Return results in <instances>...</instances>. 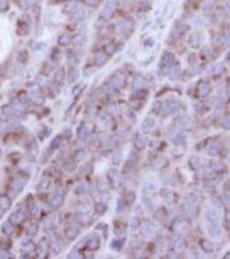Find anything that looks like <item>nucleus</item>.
Wrapping results in <instances>:
<instances>
[{
    "label": "nucleus",
    "mask_w": 230,
    "mask_h": 259,
    "mask_svg": "<svg viewBox=\"0 0 230 259\" xmlns=\"http://www.w3.org/2000/svg\"><path fill=\"white\" fill-rule=\"evenodd\" d=\"M210 165H211L212 169L215 170V171H221V169H223V165L219 161L212 160V161L210 162Z\"/></svg>",
    "instance_id": "23"
},
{
    "label": "nucleus",
    "mask_w": 230,
    "mask_h": 259,
    "mask_svg": "<svg viewBox=\"0 0 230 259\" xmlns=\"http://www.w3.org/2000/svg\"><path fill=\"white\" fill-rule=\"evenodd\" d=\"M202 42V37L199 34H193L189 39V43L192 47H198Z\"/></svg>",
    "instance_id": "11"
},
{
    "label": "nucleus",
    "mask_w": 230,
    "mask_h": 259,
    "mask_svg": "<svg viewBox=\"0 0 230 259\" xmlns=\"http://www.w3.org/2000/svg\"><path fill=\"white\" fill-rule=\"evenodd\" d=\"M166 164V161L164 158H157L156 159L155 161H153L152 163V167L155 169H160L165 167V165Z\"/></svg>",
    "instance_id": "18"
},
{
    "label": "nucleus",
    "mask_w": 230,
    "mask_h": 259,
    "mask_svg": "<svg viewBox=\"0 0 230 259\" xmlns=\"http://www.w3.org/2000/svg\"><path fill=\"white\" fill-rule=\"evenodd\" d=\"M39 187L41 189H48L50 187V181L48 180H43L39 183Z\"/></svg>",
    "instance_id": "34"
},
{
    "label": "nucleus",
    "mask_w": 230,
    "mask_h": 259,
    "mask_svg": "<svg viewBox=\"0 0 230 259\" xmlns=\"http://www.w3.org/2000/svg\"><path fill=\"white\" fill-rule=\"evenodd\" d=\"M120 155L119 154H116L114 156H113V159H112V163H113V164H115V165H118V164H119V163H120Z\"/></svg>",
    "instance_id": "41"
},
{
    "label": "nucleus",
    "mask_w": 230,
    "mask_h": 259,
    "mask_svg": "<svg viewBox=\"0 0 230 259\" xmlns=\"http://www.w3.org/2000/svg\"><path fill=\"white\" fill-rule=\"evenodd\" d=\"M174 59H175L174 58V54L172 53H170V52H167L163 55L160 61V68L164 72L166 73L170 70L172 62L174 61Z\"/></svg>",
    "instance_id": "2"
},
{
    "label": "nucleus",
    "mask_w": 230,
    "mask_h": 259,
    "mask_svg": "<svg viewBox=\"0 0 230 259\" xmlns=\"http://www.w3.org/2000/svg\"><path fill=\"white\" fill-rule=\"evenodd\" d=\"M65 168H66V169L68 171L72 172V171H74L76 169V163H75V161H73V160H68L66 162V163H65Z\"/></svg>",
    "instance_id": "22"
},
{
    "label": "nucleus",
    "mask_w": 230,
    "mask_h": 259,
    "mask_svg": "<svg viewBox=\"0 0 230 259\" xmlns=\"http://www.w3.org/2000/svg\"><path fill=\"white\" fill-rule=\"evenodd\" d=\"M91 132V129L88 125V124H81L80 127L77 130V136L78 138L80 140H85L86 138L88 137V135Z\"/></svg>",
    "instance_id": "3"
},
{
    "label": "nucleus",
    "mask_w": 230,
    "mask_h": 259,
    "mask_svg": "<svg viewBox=\"0 0 230 259\" xmlns=\"http://www.w3.org/2000/svg\"><path fill=\"white\" fill-rule=\"evenodd\" d=\"M199 92H200V94L201 95H207L209 93V86L208 83H202V84L199 86Z\"/></svg>",
    "instance_id": "17"
},
{
    "label": "nucleus",
    "mask_w": 230,
    "mask_h": 259,
    "mask_svg": "<svg viewBox=\"0 0 230 259\" xmlns=\"http://www.w3.org/2000/svg\"><path fill=\"white\" fill-rule=\"evenodd\" d=\"M49 245H50V249L53 250V252L55 254H60V252H61V250H62V249H61V246H60V244L56 241H51L50 242V243H49Z\"/></svg>",
    "instance_id": "20"
},
{
    "label": "nucleus",
    "mask_w": 230,
    "mask_h": 259,
    "mask_svg": "<svg viewBox=\"0 0 230 259\" xmlns=\"http://www.w3.org/2000/svg\"><path fill=\"white\" fill-rule=\"evenodd\" d=\"M78 212H79V213H82V214H88V212H90V206L83 204V205L79 206Z\"/></svg>",
    "instance_id": "29"
},
{
    "label": "nucleus",
    "mask_w": 230,
    "mask_h": 259,
    "mask_svg": "<svg viewBox=\"0 0 230 259\" xmlns=\"http://www.w3.org/2000/svg\"><path fill=\"white\" fill-rule=\"evenodd\" d=\"M37 231H38L37 225H31V226L29 227V229H28L27 233H28L30 236H34L36 233H37Z\"/></svg>",
    "instance_id": "32"
},
{
    "label": "nucleus",
    "mask_w": 230,
    "mask_h": 259,
    "mask_svg": "<svg viewBox=\"0 0 230 259\" xmlns=\"http://www.w3.org/2000/svg\"><path fill=\"white\" fill-rule=\"evenodd\" d=\"M155 231V226L150 223H145L142 229V233L145 236H150Z\"/></svg>",
    "instance_id": "13"
},
{
    "label": "nucleus",
    "mask_w": 230,
    "mask_h": 259,
    "mask_svg": "<svg viewBox=\"0 0 230 259\" xmlns=\"http://www.w3.org/2000/svg\"><path fill=\"white\" fill-rule=\"evenodd\" d=\"M113 10H114V5L112 4H108L106 7V9H105V11H107V15H110L113 11Z\"/></svg>",
    "instance_id": "40"
},
{
    "label": "nucleus",
    "mask_w": 230,
    "mask_h": 259,
    "mask_svg": "<svg viewBox=\"0 0 230 259\" xmlns=\"http://www.w3.org/2000/svg\"><path fill=\"white\" fill-rule=\"evenodd\" d=\"M11 207V201L10 198L5 194L0 195V208L4 211H8Z\"/></svg>",
    "instance_id": "8"
},
{
    "label": "nucleus",
    "mask_w": 230,
    "mask_h": 259,
    "mask_svg": "<svg viewBox=\"0 0 230 259\" xmlns=\"http://www.w3.org/2000/svg\"><path fill=\"white\" fill-rule=\"evenodd\" d=\"M106 61H107L106 56L103 55V54H101V55H100V60L98 59V64H99V65H102V64L105 63Z\"/></svg>",
    "instance_id": "44"
},
{
    "label": "nucleus",
    "mask_w": 230,
    "mask_h": 259,
    "mask_svg": "<svg viewBox=\"0 0 230 259\" xmlns=\"http://www.w3.org/2000/svg\"><path fill=\"white\" fill-rule=\"evenodd\" d=\"M229 31H230V25H229Z\"/></svg>",
    "instance_id": "47"
},
{
    "label": "nucleus",
    "mask_w": 230,
    "mask_h": 259,
    "mask_svg": "<svg viewBox=\"0 0 230 259\" xmlns=\"http://www.w3.org/2000/svg\"><path fill=\"white\" fill-rule=\"evenodd\" d=\"M100 245H101V238L98 234H94L89 239H87V247L89 250H98Z\"/></svg>",
    "instance_id": "4"
},
{
    "label": "nucleus",
    "mask_w": 230,
    "mask_h": 259,
    "mask_svg": "<svg viewBox=\"0 0 230 259\" xmlns=\"http://www.w3.org/2000/svg\"><path fill=\"white\" fill-rule=\"evenodd\" d=\"M9 220L12 224H20V223L23 222L25 220V214L23 211L18 210V211L15 212L11 214L9 218Z\"/></svg>",
    "instance_id": "5"
},
{
    "label": "nucleus",
    "mask_w": 230,
    "mask_h": 259,
    "mask_svg": "<svg viewBox=\"0 0 230 259\" xmlns=\"http://www.w3.org/2000/svg\"><path fill=\"white\" fill-rule=\"evenodd\" d=\"M178 109V105L175 101H169L165 106V110L168 113H174Z\"/></svg>",
    "instance_id": "15"
},
{
    "label": "nucleus",
    "mask_w": 230,
    "mask_h": 259,
    "mask_svg": "<svg viewBox=\"0 0 230 259\" xmlns=\"http://www.w3.org/2000/svg\"><path fill=\"white\" fill-rule=\"evenodd\" d=\"M137 162H138V156H137V155L133 153V152H132V153L130 154V156H129L128 157V163L132 164H135Z\"/></svg>",
    "instance_id": "35"
},
{
    "label": "nucleus",
    "mask_w": 230,
    "mask_h": 259,
    "mask_svg": "<svg viewBox=\"0 0 230 259\" xmlns=\"http://www.w3.org/2000/svg\"><path fill=\"white\" fill-rule=\"evenodd\" d=\"M118 171L116 169H110L109 172H108V179L109 180H111L112 182L116 181V179H117V175H118Z\"/></svg>",
    "instance_id": "25"
},
{
    "label": "nucleus",
    "mask_w": 230,
    "mask_h": 259,
    "mask_svg": "<svg viewBox=\"0 0 230 259\" xmlns=\"http://www.w3.org/2000/svg\"><path fill=\"white\" fill-rule=\"evenodd\" d=\"M78 76H79V73H78V71L77 70H75V69H73V70H71L69 72V82H75L76 79H78Z\"/></svg>",
    "instance_id": "24"
},
{
    "label": "nucleus",
    "mask_w": 230,
    "mask_h": 259,
    "mask_svg": "<svg viewBox=\"0 0 230 259\" xmlns=\"http://www.w3.org/2000/svg\"><path fill=\"white\" fill-rule=\"evenodd\" d=\"M113 84L115 85L118 87H123L126 85V77L123 74L118 73L114 77H113Z\"/></svg>",
    "instance_id": "9"
},
{
    "label": "nucleus",
    "mask_w": 230,
    "mask_h": 259,
    "mask_svg": "<svg viewBox=\"0 0 230 259\" xmlns=\"http://www.w3.org/2000/svg\"><path fill=\"white\" fill-rule=\"evenodd\" d=\"M209 233L212 238H216L221 234V227L219 223H210L209 226Z\"/></svg>",
    "instance_id": "7"
},
{
    "label": "nucleus",
    "mask_w": 230,
    "mask_h": 259,
    "mask_svg": "<svg viewBox=\"0 0 230 259\" xmlns=\"http://www.w3.org/2000/svg\"><path fill=\"white\" fill-rule=\"evenodd\" d=\"M45 249H46V245H45V243H43V242H41V241H40L39 244L37 246V254L38 256L43 255V252L45 251Z\"/></svg>",
    "instance_id": "31"
},
{
    "label": "nucleus",
    "mask_w": 230,
    "mask_h": 259,
    "mask_svg": "<svg viewBox=\"0 0 230 259\" xmlns=\"http://www.w3.org/2000/svg\"><path fill=\"white\" fill-rule=\"evenodd\" d=\"M85 156L86 153L83 149H79V150H77L76 153H75V159H76V161H78V162H80L81 160H83V159L85 158Z\"/></svg>",
    "instance_id": "30"
},
{
    "label": "nucleus",
    "mask_w": 230,
    "mask_h": 259,
    "mask_svg": "<svg viewBox=\"0 0 230 259\" xmlns=\"http://www.w3.org/2000/svg\"><path fill=\"white\" fill-rule=\"evenodd\" d=\"M179 73H180V70L178 68H173L172 69H171L170 76H171V79H177L178 75H179Z\"/></svg>",
    "instance_id": "33"
},
{
    "label": "nucleus",
    "mask_w": 230,
    "mask_h": 259,
    "mask_svg": "<svg viewBox=\"0 0 230 259\" xmlns=\"http://www.w3.org/2000/svg\"><path fill=\"white\" fill-rule=\"evenodd\" d=\"M71 136H72V131H71V129H67L66 131H64L62 132V137H64V138H70Z\"/></svg>",
    "instance_id": "42"
},
{
    "label": "nucleus",
    "mask_w": 230,
    "mask_h": 259,
    "mask_svg": "<svg viewBox=\"0 0 230 259\" xmlns=\"http://www.w3.org/2000/svg\"><path fill=\"white\" fill-rule=\"evenodd\" d=\"M61 143H62V140H61V138H59L58 137L55 138H54L53 140L51 141V143H50V149L51 150H55V149H56L57 148H59L60 145H61Z\"/></svg>",
    "instance_id": "21"
},
{
    "label": "nucleus",
    "mask_w": 230,
    "mask_h": 259,
    "mask_svg": "<svg viewBox=\"0 0 230 259\" xmlns=\"http://www.w3.org/2000/svg\"><path fill=\"white\" fill-rule=\"evenodd\" d=\"M26 181H23L21 179H17V178H14L13 180H11V186H12V188L15 189L17 192H20L23 189L24 187V185H25Z\"/></svg>",
    "instance_id": "10"
},
{
    "label": "nucleus",
    "mask_w": 230,
    "mask_h": 259,
    "mask_svg": "<svg viewBox=\"0 0 230 259\" xmlns=\"http://www.w3.org/2000/svg\"><path fill=\"white\" fill-rule=\"evenodd\" d=\"M223 127L225 129L230 128V115H226L223 119Z\"/></svg>",
    "instance_id": "36"
},
{
    "label": "nucleus",
    "mask_w": 230,
    "mask_h": 259,
    "mask_svg": "<svg viewBox=\"0 0 230 259\" xmlns=\"http://www.w3.org/2000/svg\"><path fill=\"white\" fill-rule=\"evenodd\" d=\"M34 103L36 104V105H37V106H42L43 103H44V99L43 98H42V97H36L35 99H34Z\"/></svg>",
    "instance_id": "39"
},
{
    "label": "nucleus",
    "mask_w": 230,
    "mask_h": 259,
    "mask_svg": "<svg viewBox=\"0 0 230 259\" xmlns=\"http://www.w3.org/2000/svg\"><path fill=\"white\" fill-rule=\"evenodd\" d=\"M2 231L5 235H11L13 232V224L10 220L5 221L2 226Z\"/></svg>",
    "instance_id": "14"
},
{
    "label": "nucleus",
    "mask_w": 230,
    "mask_h": 259,
    "mask_svg": "<svg viewBox=\"0 0 230 259\" xmlns=\"http://www.w3.org/2000/svg\"><path fill=\"white\" fill-rule=\"evenodd\" d=\"M65 200V191L62 188H58L50 201V206L53 208H58L63 204Z\"/></svg>",
    "instance_id": "1"
},
{
    "label": "nucleus",
    "mask_w": 230,
    "mask_h": 259,
    "mask_svg": "<svg viewBox=\"0 0 230 259\" xmlns=\"http://www.w3.org/2000/svg\"><path fill=\"white\" fill-rule=\"evenodd\" d=\"M221 70H222V66H221V64H217V65L214 67V74H219V73L221 72Z\"/></svg>",
    "instance_id": "43"
},
{
    "label": "nucleus",
    "mask_w": 230,
    "mask_h": 259,
    "mask_svg": "<svg viewBox=\"0 0 230 259\" xmlns=\"http://www.w3.org/2000/svg\"><path fill=\"white\" fill-rule=\"evenodd\" d=\"M87 190H88V187L85 184H80L75 188V193H76V194H85Z\"/></svg>",
    "instance_id": "26"
},
{
    "label": "nucleus",
    "mask_w": 230,
    "mask_h": 259,
    "mask_svg": "<svg viewBox=\"0 0 230 259\" xmlns=\"http://www.w3.org/2000/svg\"><path fill=\"white\" fill-rule=\"evenodd\" d=\"M154 125H155V121L152 118H146L145 121L143 122L142 129L143 131H145V132H148L154 127Z\"/></svg>",
    "instance_id": "12"
},
{
    "label": "nucleus",
    "mask_w": 230,
    "mask_h": 259,
    "mask_svg": "<svg viewBox=\"0 0 230 259\" xmlns=\"http://www.w3.org/2000/svg\"><path fill=\"white\" fill-rule=\"evenodd\" d=\"M28 209H29V212H30V213L31 215H37V213L39 211L37 205L35 202H31L30 204H29L28 205Z\"/></svg>",
    "instance_id": "19"
},
{
    "label": "nucleus",
    "mask_w": 230,
    "mask_h": 259,
    "mask_svg": "<svg viewBox=\"0 0 230 259\" xmlns=\"http://www.w3.org/2000/svg\"><path fill=\"white\" fill-rule=\"evenodd\" d=\"M115 234L119 238H124L126 235V232L124 229H117V230H115Z\"/></svg>",
    "instance_id": "37"
},
{
    "label": "nucleus",
    "mask_w": 230,
    "mask_h": 259,
    "mask_svg": "<svg viewBox=\"0 0 230 259\" xmlns=\"http://www.w3.org/2000/svg\"><path fill=\"white\" fill-rule=\"evenodd\" d=\"M165 193H163V194H162V197H163L165 200H166V201H168V200L171 199L172 194L171 193V191L168 190V189H165Z\"/></svg>",
    "instance_id": "38"
},
{
    "label": "nucleus",
    "mask_w": 230,
    "mask_h": 259,
    "mask_svg": "<svg viewBox=\"0 0 230 259\" xmlns=\"http://www.w3.org/2000/svg\"><path fill=\"white\" fill-rule=\"evenodd\" d=\"M140 226V221L138 218H133L131 221V228L133 231H136L138 230Z\"/></svg>",
    "instance_id": "27"
},
{
    "label": "nucleus",
    "mask_w": 230,
    "mask_h": 259,
    "mask_svg": "<svg viewBox=\"0 0 230 259\" xmlns=\"http://www.w3.org/2000/svg\"><path fill=\"white\" fill-rule=\"evenodd\" d=\"M146 144V138L145 136H139L135 141V147L139 149H143Z\"/></svg>",
    "instance_id": "16"
},
{
    "label": "nucleus",
    "mask_w": 230,
    "mask_h": 259,
    "mask_svg": "<svg viewBox=\"0 0 230 259\" xmlns=\"http://www.w3.org/2000/svg\"><path fill=\"white\" fill-rule=\"evenodd\" d=\"M142 85H143V79H142V77L137 76V77L134 78L133 85V86L134 88H140V87L142 86Z\"/></svg>",
    "instance_id": "28"
},
{
    "label": "nucleus",
    "mask_w": 230,
    "mask_h": 259,
    "mask_svg": "<svg viewBox=\"0 0 230 259\" xmlns=\"http://www.w3.org/2000/svg\"><path fill=\"white\" fill-rule=\"evenodd\" d=\"M22 245H28V244H30V239H28V238H23V239H22Z\"/></svg>",
    "instance_id": "45"
},
{
    "label": "nucleus",
    "mask_w": 230,
    "mask_h": 259,
    "mask_svg": "<svg viewBox=\"0 0 230 259\" xmlns=\"http://www.w3.org/2000/svg\"><path fill=\"white\" fill-rule=\"evenodd\" d=\"M79 233H80V229L75 226H69L65 231V234L69 240H75V238H77V236L79 235Z\"/></svg>",
    "instance_id": "6"
},
{
    "label": "nucleus",
    "mask_w": 230,
    "mask_h": 259,
    "mask_svg": "<svg viewBox=\"0 0 230 259\" xmlns=\"http://www.w3.org/2000/svg\"><path fill=\"white\" fill-rule=\"evenodd\" d=\"M226 43L228 47H230V36L227 37V38H226Z\"/></svg>",
    "instance_id": "46"
}]
</instances>
